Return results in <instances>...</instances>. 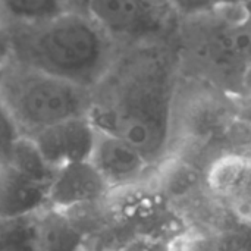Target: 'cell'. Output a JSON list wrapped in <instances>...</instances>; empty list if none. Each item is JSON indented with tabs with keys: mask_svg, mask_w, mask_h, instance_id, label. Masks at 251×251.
Here are the masks:
<instances>
[{
	"mask_svg": "<svg viewBox=\"0 0 251 251\" xmlns=\"http://www.w3.org/2000/svg\"><path fill=\"white\" fill-rule=\"evenodd\" d=\"M151 59L118 57L93 90L88 118L97 129L128 141L154 166L171 146L172 100L168 72Z\"/></svg>",
	"mask_w": 251,
	"mask_h": 251,
	"instance_id": "cell-1",
	"label": "cell"
},
{
	"mask_svg": "<svg viewBox=\"0 0 251 251\" xmlns=\"http://www.w3.org/2000/svg\"><path fill=\"white\" fill-rule=\"evenodd\" d=\"M12 59L94 90L118 59V46L84 10L34 25H3Z\"/></svg>",
	"mask_w": 251,
	"mask_h": 251,
	"instance_id": "cell-2",
	"label": "cell"
},
{
	"mask_svg": "<svg viewBox=\"0 0 251 251\" xmlns=\"http://www.w3.org/2000/svg\"><path fill=\"white\" fill-rule=\"evenodd\" d=\"M0 101L22 134L32 137L66 119L88 116L93 90L10 59L0 69Z\"/></svg>",
	"mask_w": 251,
	"mask_h": 251,
	"instance_id": "cell-3",
	"label": "cell"
},
{
	"mask_svg": "<svg viewBox=\"0 0 251 251\" xmlns=\"http://www.w3.org/2000/svg\"><path fill=\"white\" fill-rule=\"evenodd\" d=\"M85 12L119 46L138 44L160 34L174 9L154 0H87Z\"/></svg>",
	"mask_w": 251,
	"mask_h": 251,
	"instance_id": "cell-4",
	"label": "cell"
},
{
	"mask_svg": "<svg viewBox=\"0 0 251 251\" xmlns=\"http://www.w3.org/2000/svg\"><path fill=\"white\" fill-rule=\"evenodd\" d=\"M29 138L34 140L44 159L59 169L69 163L90 160L97 128L88 116H78L47 126Z\"/></svg>",
	"mask_w": 251,
	"mask_h": 251,
	"instance_id": "cell-5",
	"label": "cell"
},
{
	"mask_svg": "<svg viewBox=\"0 0 251 251\" xmlns=\"http://www.w3.org/2000/svg\"><path fill=\"white\" fill-rule=\"evenodd\" d=\"M90 162L103 176L110 191L146 182L151 165L128 141L97 129Z\"/></svg>",
	"mask_w": 251,
	"mask_h": 251,
	"instance_id": "cell-6",
	"label": "cell"
},
{
	"mask_svg": "<svg viewBox=\"0 0 251 251\" xmlns=\"http://www.w3.org/2000/svg\"><path fill=\"white\" fill-rule=\"evenodd\" d=\"M109 194V185L90 160L69 163L57 169L49 188L47 207L69 212L103 201Z\"/></svg>",
	"mask_w": 251,
	"mask_h": 251,
	"instance_id": "cell-7",
	"label": "cell"
},
{
	"mask_svg": "<svg viewBox=\"0 0 251 251\" xmlns=\"http://www.w3.org/2000/svg\"><path fill=\"white\" fill-rule=\"evenodd\" d=\"M49 185L37 182L12 165L0 166V219L34 216L47 207Z\"/></svg>",
	"mask_w": 251,
	"mask_h": 251,
	"instance_id": "cell-8",
	"label": "cell"
},
{
	"mask_svg": "<svg viewBox=\"0 0 251 251\" xmlns=\"http://www.w3.org/2000/svg\"><path fill=\"white\" fill-rule=\"evenodd\" d=\"M41 251H82L87 246L84 232L66 212L46 207L35 215Z\"/></svg>",
	"mask_w": 251,
	"mask_h": 251,
	"instance_id": "cell-9",
	"label": "cell"
},
{
	"mask_svg": "<svg viewBox=\"0 0 251 251\" xmlns=\"http://www.w3.org/2000/svg\"><path fill=\"white\" fill-rule=\"evenodd\" d=\"M71 10H84L78 0H0L3 25H34Z\"/></svg>",
	"mask_w": 251,
	"mask_h": 251,
	"instance_id": "cell-10",
	"label": "cell"
},
{
	"mask_svg": "<svg viewBox=\"0 0 251 251\" xmlns=\"http://www.w3.org/2000/svg\"><path fill=\"white\" fill-rule=\"evenodd\" d=\"M9 165H12L15 169H18L28 178L46 184L49 187L51 185L57 172V169H54L44 159L34 140L25 135H22V138L18 141L16 149L13 151V157Z\"/></svg>",
	"mask_w": 251,
	"mask_h": 251,
	"instance_id": "cell-11",
	"label": "cell"
},
{
	"mask_svg": "<svg viewBox=\"0 0 251 251\" xmlns=\"http://www.w3.org/2000/svg\"><path fill=\"white\" fill-rule=\"evenodd\" d=\"M0 251H41L35 215L0 219Z\"/></svg>",
	"mask_w": 251,
	"mask_h": 251,
	"instance_id": "cell-12",
	"label": "cell"
},
{
	"mask_svg": "<svg viewBox=\"0 0 251 251\" xmlns=\"http://www.w3.org/2000/svg\"><path fill=\"white\" fill-rule=\"evenodd\" d=\"M22 131L7 110V107L0 101V166L9 165L18 141L22 138Z\"/></svg>",
	"mask_w": 251,
	"mask_h": 251,
	"instance_id": "cell-13",
	"label": "cell"
},
{
	"mask_svg": "<svg viewBox=\"0 0 251 251\" xmlns=\"http://www.w3.org/2000/svg\"><path fill=\"white\" fill-rule=\"evenodd\" d=\"M176 251H221L219 237L203 229H187L178 240Z\"/></svg>",
	"mask_w": 251,
	"mask_h": 251,
	"instance_id": "cell-14",
	"label": "cell"
},
{
	"mask_svg": "<svg viewBox=\"0 0 251 251\" xmlns=\"http://www.w3.org/2000/svg\"><path fill=\"white\" fill-rule=\"evenodd\" d=\"M178 241L154 235H132L128 238L119 251H176Z\"/></svg>",
	"mask_w": 251,
	"mask_h": 251,
	"instance_id": "cell-15",
	"label": "cell"
},
{
	"mask_svg": "<svg viewBox=\"0 0 251 251\" xmlns=\"http://www.w3.org/2000/svg\"><path fill=\"white\" fill-rule=\"evenodd\" d=\"M174 12H178L184 16L199 18L207 15L221 6L219 0H169Z\"/></svg>",
	"mask_w": 251,
	"mask_h": 251,
	"instance_id": "cell-16",
	"label": "cell"
},
{
	"mask_svg": "<svg viewBox=\"0 0 251 251\" xmlns=\"http://www.w3.org/2000/svg\"><path fill=\"white\" fill-rule=\"evenodd\" d=\"M221 251H251V234L249 232H226L219 237Z\"/></svg>",
	"mask_w": 251,
	"mask_h": 251,
	"instance_id": "cell-17",
	"label": "cell"
},
{
	"mask_svg": "<svg viewBox=\"0 0 251 251\" xmlns=\"http://www.w3.org/2000/svg\"><path fill=\"white\" fill-rule=\"evenodd\" d=\"M12 59V50H10V43L7 32L0 21V69Z\"/></svg>",
	"mask_w": 251,
	"mask_h": 251,
	"instance_id": "cell-18",
	"label": "cell"
},
{
	"mask_svg": "<svg viewBox=\"0 0 251 251\" xmlns=\"http://www.w3.org/2000/svg\"><path fill=\"white\" fill-rule=\"evenodd\" d=\"M221 6H240V4H247L251 0H219Z\"/></svg>",
	"mask_w": 251,
	"mask_h": 251,
	"instance_id": "cell-19",
	"label": "cell"
},
{
	"mask_svg": "<svg viewBox=\"0 0 251 251\" xmlns=\"http://www.w3.org/2000/svg\"><path fill=\"white\" fill-rule=\"evenodd\" d=\"M243 6H244V12H246V22L251 28V1L247 4H243Z\"/></svg>",
	"mask_w": 251,
	"mask_h": 251,
	"instance_id": "cell-20",
	"label": "cell"
},
{
	"mask_svg": "<svg viewBox=\"0 0 251 251\" xmlns=\"http://www.w3.org/2000/svg\"><path fill=\"white\" fill-rule=\"evenodd\" d=\"M82 251H115V250H101V249H84Z\"/></svg>",
	"mask_w": 251,
	"mask_h": 251,
	"instance_id": "cell-21",
	"label": "cell"
},
{
	"mask_svg": "<svg viewBox=\"0 0 251 251\" xmlns=\"http://www.w3.org/2000/svg\"><path fill=\"white\" fill-rule=\"evenodd\" d=\"M78 1H79V4L85 9V3H87V0H78Z\"/></svg>",
	"mask_w": 251,
	"mask_h": 251,
	"instance_id": "cell-22",
	"label": "cell"
},
{
	"mask_svg": "<svg viewBox=\"0 0 251 251\" xmlns=\"http://www.w3.org/2000/svg\"><path fill=\"white\" fill-rule=\"evenodd\" d=\"M154 1H159V3H168V4H169V0H154Z\"/></svg>",
	"mask_w": 251,
	"mask_h": 251,
	"instance_id": "cell-23",
	"label": "cell"
}]
</instances>
